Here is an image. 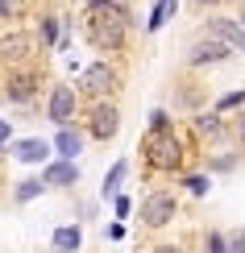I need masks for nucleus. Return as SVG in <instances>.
Returning a JSON list of instances; mask_svg holds the SVG:
<instances>
[{
  "label": "nucleus",
  "mask_w": 245,
  "mask_h": 253,
  "mask_svg": "<svg viewBox=\"0 0 245 253\" xmlns=\"http://www.w3.org/2000/svg\"><path fill=\"white\" fill-rule=\"evenodd\" d=\"M170 17H175V0H158L154 13H150V21H146V25H150V34H154V29H162Z\"/></svg>",
  "instance_id": "obj_14"
},
{
  "label": "nucleus",
  "mask_w": 245,
  "mask_h": 253,
  "mask_svg": "<svg viewBox=\"0 0 245 253\" xmlns=\"http://www.w3.org/2000/svg\"><path fill=\"white\" fill-rule=\"evenodd\" d=\"M154 253H183V249H179V245H158Z\"/></svg>",
  "instance_id": "obj_28"
},
{
  "label": "nucleus",
  "mask_w": 245,
  "mask_h": 253,
  "mask_svg": "<svg viewBox=\"0 0 245 253\" xmlns=\"http://www.w3.org/2000/svg\"><path fill=\"white\" fill-rule=\"evenodd\" d=\"M4 96L13 100V104H34V96H38V75H34V71H13L8 83H4Z\"/></svg>",
  "instance_id": "obj_7"
},
{
  "label": "nucleus",
  "mask_w": 245,
  "mask_h": 253,
  "mask_svg": "<svg viewBox=\"0 0 245 253\" xmlns=\"http://www.w3.org/2000/svg\"><path fill=\"white\" fill-rule=\"evenodd\" d=\"M142 154H146V162H150L154 170H162V174H175L179 166H183V145H179V137L170 133V129H162V133H146Z\"/></svg>",
  "instance_id": "obj_2"
},
{
  "label": "nucleus",
  "mask_w": 245,
  "mask_h": 253,
  "mask_svg": "<svg viewBox=\"0 0 245 253\" xmlns=\"http://www.w3.org/2000/svg\"><path fill=\"white\" fill-rule=\"evenodd\" d=\"M125 25L129 8L121 0H88V42L96 50H121L125 46Z\"/></svg>",
  "instance_id": "obj_1"
},
{
  "label": "nucleus",
  "mask_w": 245,
  "mask_h": 253,
  "mask_svg": "<svg viewBox=\"0 0 245 253\" xmlns=\"http://www.w3.org/2000/svg\"><path fill=\"white\" fill-rule=\"evenodd\" d=\"M225 253H245V228H237V233L229 237V245H225Z\"/></svg>",
  "instance_id": "obj_22"
},
{
  "label": "nucleus",
  "mask_w": 245,
  "mask_h": 253,
  "mask_svg": "<svg viewBox=\"0 0 245 253\" xmlns=\"http://www.w3.org/2000/svg\"><path fill=\"white\" fill-rule=\"evenodd\" d=\"M162 129H170L166 112H150V133H162Z\"/></svg>",
  "instance_id": "obj_23"
},
{
  "label": "nucleus",
  "mask_w": 245,
  "mask_h": 253,
  "mask_svg": "<svg viewBox=\"0 0 245 253\" xmlns=\"http://www.w3.org/2000/svg\"><path fill=\"white\" fill-rule=\"evenodd\" d=\"M183 187H187L196 199H199V195H208V178H204V174H187V178H183Z\"/></svg>",
  "instance_id": "obj_20"
},
{
  "label": "nucleus",
  "mask_w": 245,
  "mask_h": 253,
  "mask_svg": "<svg viewBox=\"0 0 245 253\" xmlns=\"http://www.w3.org/2000/svg\"><path fill=\"white\" fill-rule=\"evenodd\" d=\"M212 170H233V158H212Z\"/></svg>",
  "instance_id": "obj_27"
},
{
  "label": "nucleus",
  "mask_w": 245,
  "mask_h": 253,
  "mask_svg": "<svg viewBox=\"0 0 245 253\" xmlns=\"http://www.w3.org/2000/svg\"><path fill=\"white\" fill-rule=\"evenodd\" d=\"M121 4H125V0H121Z\"/></svg>",
  "instance_id": "obj_33"
},
{
  "label": "nucleus",
  "mask_w": 245,
  "mask_h": 253,
  "mask_svg": "<svg viewBox=\"0 0 245 253\" xmlns=\"http://www.w3.org/2000/svg\"><path fill=\"white\" fill-rule=\"evenodd\" d=\"M237 129H241V137H245V112H241V125H237Z\"/></svg>",
  "instance_id": "obj_30"
},
{
  "label": "nucleus",
  "mask_w": 245,
  "mask_h": 253,
  "mask_svg": "<svg viewBox=\"0 0 245 253\" xmlns=\"http://www.w3.org/2000/svg\"><path fill=\"white\" fill-rule=\"evenodd\" d=\"M88 133L96 137V141H112L116 129H121V112H116V104L112 100H96L92 104V112H88Z\"/></svg>",
  "instance_id": "obj_4"
},
{
  "label": "nucleus",
  "mask_w": 245,
  "mask_h": 253,
  "mask_svg": "<svg viewBox=\"0 0 245 253\" xmlns=\"http://www.w3.org/2000/svg\"><path fill=\"white\" fill-rule=\"evenodd\" d=\"M237 21H241V29H245V17H237Z\"/></svg>",
  "instance_id": "obj_32"
},
{
  "label": "nucleus",
  "mask_w": 245,
  "mask_h": 253,
  "mask_svg": "<svg viewBox=\"0 0 245 253\" xmlns=\"http://www.w3.org/2000/svg\"><path fill=\"white\" fill-rule=\"evenodd\" d=\"M225 58H229V46H225V42H216V38L196 42V46H191V62H196V67H208V62H225Z\"/></svg>",
  "instance_id": "obj_9"
},
{
  "label": "nucleus",
  "mask_w": 245,
  "mask_h": 253,
  "mask_svg": "<svg viewBox=\"0 0 245 253\" xmlns=\"http://www.w3.org/2000/svg\"><path fill=\"white\" fill-rule=\"evenodd\" d=\"M46 154H50V145L38 141V137H29V141H17V145H13V158H21V162H46Z\"/></svg>",
  "instance_id": "obj_11"
},
{
  "label": "nucleus",
  "mask_w": 245,
  "mask_h": 253,
  "mask_svg": "<svg viewBox=\"0 0 245 253\" xmlns=\"http://www.w3.org/2000/svg\"><path fill=\"white\" fill-rule=\"evenodd\" d=\"M175 220V195L170 191H154V195H146V204H142V224L146 228H162Z\"/></svg>",
  "instance_id": "obj_5"
},
{
  "label": "nucleus",
  "mask_w": 245,
  "mask_h": 253,
  "mask_svg": "<svg viewBox=\"0 0 245 253\" xmlns=\"http://www.w3.org/2000/svg\"><path fill=\"white\" fill-rule=\"evenodd\" d=\"M0 17H4V21L17 17V4H13V0H0Z\"/></svg>",
  "instance_id": "obj_26"
},
{
  "label": "nucleus",
  "mask_w": 245,
  "mask_h": 253,
  "mask_svg": "<svg viewBox=\"0 0 245 253\" xmlns=\"http://www.w3.org/2000/svg\"><path fill=\"white\" fill-rule=\"evenodd\" d=\"M75 178H79L75 162H67V158H62V162H50V166H46V174H42V183H46V187H71Z\"/></svg>",
  "instance_id": "obj_10"
},
{
  "label": "nucleus",
  "mask_w": 245,
  "mask_h": 253,
  "mask_svg": "<svg viewBox=\"0 0 245 253\" xmlns=\"http://www.w3.org/2000/svg\"><path fill=\"white\" fill-rule=\"evenodd\" d=\"M8 141V121H0V145Z\"/></svg>",
  "instance_id": "obj_29"
},
{
  "label": "nucleus",
  "mask_w": 245,
  "mask_h": 253,
  "mask_svg": "<svg viewBox=\"0 0 245 253\" xmlns=\"http://www.w3.org/2000/svg\"><path fill=\"white\" fill-rule=\"evenodd\" d=\"M58 253H62V249H58Z\"/></svg>",
  "instance_id": "obj_34"
},
{
  "label": "nucleus",
  "mask_w": 245,
  "mask_h": 253,
  "mask_svg": "<svg viewBox=\"0 0 245 253\" xmlns=\"http://www.w3.org/2000/svg\"><path fill=\"white\" fill-rule=\"evenodd\" d=\"M46 117L58 125H71V117H75V87H67V83H62V87H54L50 91V108H46Z\"/></svg>",
  "instance_id": "obj_6"
},
{
  "label": "nucleus",
  "mask_w": 245,
  "mask_h": 253,
  "mask_svg": "<svg viewBox=\"0 0 245 253\" xmlns=\"http://www.w3.org/2000/svg\"><path fill=\"white\" fill-rule=\"evenodd\" d=\"M125 170H129V162H116L112 170H108V178H104V195H112V199H116V191H121V178H125Z\"/></svg>",
  "instance_id": "obj_18"
},
{
  "label": "nucleus",
  "mask_w": 245,
  "mask_h": 253,
  "mask_svg": "<svg viewBox=\"0 0 245 253\" xmlns=\"http://www.w3.org/2000/svg\"><path fill=\"white\" fill-rule=\"evenodd\" d=\"M116 87H121V75H116L108 62H92V67L83 71V91L92 96V104L96 100H108Z\"/></svg>",
  "instance_id": "obj_3"
},
{
  "label": "nucleus",
  "mask_w": 245,
  "mask_h": 253,
  "mask_svg": "<svg viewBox=\"0 0 245 253\" xmlns=\"http://www.w3.org/2000/svg\"><path fill=\"white\" fill-rule=\"evenodd\" d=\"M208 253H225V237L220 233H208Z\"/></svg>",
  "instance_id": "obj_24"
},
{
  "label": "nucleus",
  "mask_w": 245,
  "mask_h": 253,
  "mask_svg": "<svg viewBox=\"0 0 245 253\" xmlns=\"http://www.w3.org/2000/svg\"><path fill=\"white\" fill-rule=\"evenodd\" d=\"M116 216H121V220L129 216V195H116Z\"/></svg>",
  "instance_id": "obj_25"
},
{
  "label": "nucleus",
  "mask_w": 245,
  "mask_h": 253,
  "mask_svg": "<svg viewBox=\"0 0 245 253\" xmlns=\"http://www.w3.org/2000/svg\"><path fill=\"white\" fill-rule=\"evenodd\" d=\"M54 249L75 253L79 249V228H54Z\"/></svg>",
  "instance_id": "obj_16"
},
{
  "label": "nucleus",
  "mask_w": 245,
  "mask_h": 253,
  "mask_svg": "<svg viewBox=\"0 0 245 253\" xmlns=\"http://www.w3.org/2000/svg\"><path fill=\"white\" fill-rule=\"evenodd\" d=\"M42 42L58 46V17H42Z\"/></svg>",
  "instance_id": "obj_19"
},
{
  "label": "nucleus",
  "mask_w": 245,
  "mask_h": 253,
  "mask_svg": "<svg viewBox=\"0 0 245 253\" xmlns=\"http://www.w3.org/2000/svg\"><path fill=\"white\" fill-rule=\"evenodd\" d=\"M25 54H29V38H25V34L0 38V58H25Z\"/></svg>",
  "instance_id": "obj_13"
},
{
  "label": "nucleus",
  "mask_w": 245,
  "mask_h": 253,
  "mask_svg": "<svg viewBox=\"0 0 245 253\" xmlns=\"http://www.w3.org/2000/svg\"><path fill=\"white\" fill-rule=\"evenodd\" d=\"M42 191H46L42 178H25V183H17V204H29V199H38Z\"/></svg>",
  "instance_id": "obj_17"
},
{
  "label": "nucleus",
  "mask_w": 245,
  "mask_h": 253,
  "mask_svg": "<svg viewBox=\"0 0 245 253\" xmlns=\"http://www.w3.org/2000/svg\"><path fill=\"white\" fill-rule=\"evenodd\" d=\"M208 38H216V42H225L229 50H241V54H245V29H241V21H229V17L208 21Z\"/></svg>",
  "instance_id": "obj_8"
},
{
  "label": "nucleus",
  "mask_w": 245,
  "mask_h": 253,
  "mask_svg": "<svg viewBox=\"0 0 245 253\" xmlns=\"http://www.w3.org/2000/svg\"><path fill=\"white\" fill-rule=\"evenodd\" d=\"M241 104H245V87H241V91H233V96H225V100L216 104V112H229V108H241Z\"/></svg>",
  "instance_id": "obj_21"
},
{
  "label": "nucleus",
  "mask_w": 245,
  "mask_h": 253,
  "mask_svg": "<svg viewBox=\"0 0 245 253\" xmlns=\"http://www.w3.org/2000/svg\"><path fill=\"white\" fill-rule=\"evenodd\" d=\"M196 4H220V0H196Z\"/></svg>",
  "instance_id": "obj_31"
},
{
  "label": "nucleus",
  "mask_w": 245,
  "mask_h": 253,
  "mask_svg": "<svg viewBox=\"0 0 245 253\" xmlns=\"http://www.w3.org/2000/svg\"><path fill=\"white\" fill-rule=\"evenodd\" d=\"M79 145H83V137H79L75 129H71V125H62V129H58V137H54V150H58V154L71 162V158L79 154Z\"/></svg>",
  "instance_id": "obj_12"
},
{
  "label": "nucleus",
  "mask_w": 245,
  "mask_h": 253,
  "mask_svg": "<svg viewBox=\"0 0 245 253\" xmlns=\"http://www.w3.org/2000/svg\"><path fill=\"white\" fill-rule=\"evenodd\" d=\"M191 129H196L199 137H216L220 133V112H204V117L191 121Z\"/></svg>",
  "instance_id": "obj_15"
}]
</instances>
